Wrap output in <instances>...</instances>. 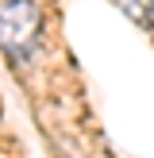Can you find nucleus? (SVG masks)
<instances>
[{
    "mask_svg": "<svg viewBox=\"0 0 154 158\" xmlns=\"http://www.w3.org/2000/svg\"><path fill=\"white\" fill-rule=\"evenodd\" d=\"M120 4H123V12H127V15L146 19V0H120Z\"/></svg>",
    "mask_w": 154,
    "mask_h": 158,
    "instance_id": "f03ea898",
    "label": "nucleus"
},
{
    "mask_svg": "<svg viewBox=\"0 0 154 158\" xmlns=\"http://www.w3.org/2000/svg\"><path fill=\"white\" fill-rule=\"evenodd\" d=\"M38 27H43V15L35 0H0V46L12 54V62L27 58Z\"/></svg>",
    "mask_w": 154,
    "mask_h": 158,
    "instance_id": "f257e3e1",
    "label": "nucleus"
},
{
    "mask_svg": "<svg viewBox=\"0 0 154 158\" xmlns=\"http://www.w3.org/2000/svg\"><path fill=\"white\" fill-rule=\"evenodd\" d=\"M146 8H150V12H154V0H146Z\"/></svg>",
    "mask_w": 154,
    "mask_h": 158,
    "instance_id": "7ed1b4c3",
    "label": "nucleus"
}]
</instances>
